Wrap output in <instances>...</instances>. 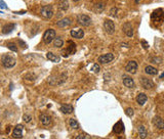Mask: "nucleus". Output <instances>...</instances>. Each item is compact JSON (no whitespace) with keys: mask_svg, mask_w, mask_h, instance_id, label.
<instances>
[{"mask_svg":"<svg viewBox=\"0 0 164 139\" xmlns=\"http://www.w3.org/2000/svg\"><path fill=\"white\" fill-rule=\"evenodd\" d=\"M123 130H124V125H123V123H122L121 120L118 121L114 126V131L116 133H121Z\"/></svg>","mask_w":164,"mask_h":139,"instance_id":"obj_24","label":"nucleus"},{"mask_svg":"<svg viewBox=\"0 0 164 139\" xmlns=\"http://www.w3.org/2000/svg\"><path fill=\"white\" fill-rule=\"evenodd\" d=\"M75 139H91V137L87 135L86 133H80L75 137Z\"/></svg>","mask_w":164,"mask_h":139,"instance_id":"obj_28","label":"nucleus"},{"mask_svg":"<svg viewBox=\"0 0 164 139\" xmlns=\"http://www.w3.org/2000/svg\"><path fill=\"white\" fill-rule=\"evenodd\" d=\"M7 47H8V49L9 50H12V51L18 52V46H16L14 43H12V42L8 43V44H7Z\"/></svg>","mask_w":164,"mask_h":139,"instance_id":"obj_29","label":"nucleus"},{"mask_svg":"<svg viewBox=\"0 0 164 139\" xmlns=\"http://www.w3.org/2000/svg\"><path fill=\"white\" fill-rule=\"evenodd\" d=\"M12 136L16 139H20L23 137V126L18 125L14 127V131H12Z\"/></svg>","mask_w":164,"mask_h":139,"instance_id":"obj_14","label":"nucleus"},{"mask_svg":"<svg viewBox=\"0 0 164 139\" xmlns=\"http://www.w3.org/2000/svg\"><path fill=\"white\" fill-rule=\"evenodd\" d=\"M160 78H161V79H163V78H164V72L161 74V76H160Z\"/></svg>","mask_w":164,"mask_h":139,"instance_id":"obj_38","label":"nucleus"},{"mask_svg":"<svg viewBox=\"0 0 164 139\" xmlns=\"http://www.w3.org/2000/svg\"><path fill=\"white\" fill-rule=\"evenodd\" d=\"M141 43H142V45H143L144 49H148V48H149V43H148L146 40H142Z\"/></svg>","mask_w":164,"mask_h":139,"instance_id":"obj_34","label":"nucleus"},{"mask_svg":"<svg viewBox=\"0 0 164 139\" xmlns=\"http://www.w3.org/2000/svg\"><path fill=\"white\" fill-rule=\"evenodd\" d=\"M69 125H70V127L72 128V129H78L79 128V124H78V122L75 120V119H70L69 120Z\"/></svg>","mask_w":164,"mask_h":139,"instance_id":"obj_27","label":"nucleus"},{"mask_svg":"<svg viewBox=\"0 0 164 139\" xmlns=\"http://www.w3.org/2000/svg\"><path fill=\"white\" fill-rule=\"evenodd\" d=\"M123 31H124L125 35L127 37H132L134 36V28H132V25L129 23V21H126L124 25H123Z\"/></svg>","mask_w":164,"mask_h":139,"instance_id":"obj_11","label":"nucleus"},{"mask_svg":"<svg viewBox=\"0 0 164 139\" xmlns=\"http://www.w3.org/2000/svg\"><path fill=\"white\" fill-rule=\"evenodd\" d=\"M9 131H10V126H7V128H6V133H9Z\"/></svg>","mask_w":164,"mask_h":139,"instance_id":"obj_37","label":"nucleus"},{"mask_svg":"<svg viewBox=\"0 0 164 139\" xmlns=\"http://www.w3.org/2000/svg\"><path fill=\"white\" fill-rule=\"evenodd\" d=\"M40 14H41V17L46 19H52L54 15V7L52 5H45L40 10Z\"/></svg>","mask_w":164,"mask_h":139,"instance_id":"obj_4","label":"nucleus"},{"mask_svg":"<svg viewBox=\"0 0 164 139\" xmlns=\"http://www.w3.org/2000/svg\"><path fill=\"white\" fill-rule=\"evenodd\" d=\"M3 139H4V138H3Z\"/></svg>","mask_w":164,"mask_h":139,"instance_id":"obj_41","label":"nucleus"},{"mask_svg":"<svg viewBox=\"0 0 164 139\" xmlns=\"http://www.w3.org/2000/svg\"><path fill=\"white\" fill-rule=\"evenodd\" d=\"M71 24H72V21H71V19H69V17H65V19H61V21H59L56 23L58 27H59V28H62V29L71 26Z\"/></svg>","mask_w":164,"mask_h":139,"instance_id":"obj_15","label":"nucleus"},{"mask_svg":"<svg viewBox=\"0 0 164 139\" xmlns=\"http://www.w3.org/2000/svg\"><path fill=\"white\" fill-rule=\"evenodd\" d=\"M91 70L94 72V73H98V72H100V70H101V68H100V66H98V64H94V66H92Z\"/></svg>","mask_w":164,"mask_h":139,"instance_id":"obj_33","label":"nucleus"},{"mask_svg":"<svg viewBox=\"0 0 164 139\" xmlns=\"http://www.w3.org/2000/svg\"><path fill=\"white\" fill-rule=\"evenodd\" d=\"M73 1H78V0H73Z\"/></svg>","mask_w":164,"mask_h":139,"instance_id":"obj_40","label":"nucleus"},{"mask_svg":"<svg viewBox=\"0 0 164 139\" xmlns=\"http://www.w3.org/2000/svg\"><path fill=\"white\" fill-rule=\"evenodd\" d=\"M151 19L156 24H160L162 21H164V11L161 8L154 10L151 14Z\"/></svg>","mask_w":164,"mask_h":139,"instance_id":"obj_2","label":"nucleus"},{"mask_svg":"<svg viewBox=\"0 0 164 139\" xmlns=\"http://www.w3.org/2000/svg\"><path fill=\"white\" fill-rule=\"evenodd\" d=\"M138 134H140V138L141 139H146L148 136V132L146 130V127L143 125H141L138 127Z\"/></svg>","mask_w":164,"mask_h":139,"instance_id":"obj_23","label":"nucleus"},{"mask_svg":"<svg viewBox=\"0 0 164 139\" xmlns=\"http://www.w3.org/2000/svg\"><path fill=\"white\" fill-rule=\"evenodd\" d=\"M42 38H43V41H44L45 44H50V43L56 38V31H54V29H48V30H46L44 32Z\"/></svg>","mask_w":164,"mask_h":139,"instance_id":"obj_3","label":"nucleus"},{"mask_svg":"<svg viewBox=\"0 0 164 139\" xmlns=\"http://www.w3.org/2000/svg\"><path fill=\"white\" fill-rule=\"evenodd\" d=\"M68 47H67V49L64 51V56H68L69 54H74L76 52V44L74 42H72L71 40L68 41Z\"/></svg>","mask_w":164,"mask_h":139,"instance_id":"obj_8","label":"nucleus"},{"mask_svg":"<svg viewBox=\"0 0 164 139\" xmlns=\"http://www.w3.org/2000/svg\"><path fill=\"white\" fill-rule=\"evenodd\" d=\"M39 119H40V122H41V124H42L43 126H50V125L52 124V118H50L49 115H45V113H42V115H40Z\"/></svg>","mask_w":164,"mask_h":139,"instance_id":"obj_13","label":"nucleus"},{"mask_svg":"<svg viewBox=\"0 0 164 139\" xmlns=\"http://www.w3.org/2000/svg\"><path fill=\"white\" fill-rule=\"evenodd\" d=\"M23 120L25 121V123H30L31 121H32V115H24L23 117Z\"/></svg>","mask_w":164,"mask_h":139,"instance_id":"obj_32","label":"nucleus"},{"mask_svg":"<svg viewBox=\"0 0 164 139\" xmlns=\"http://www.w3.org/2000/svg\"><path fill=\"white\" fill-rule=\"evenodd\" d=\"M0 2H1V8H6V6H5V3H4V1H3V0H1Z\"/></svg>","mask_w":164,"mask_h":139,"instance_id":"obj_36","label":"nucleus"},{"mask_svg":"<svg viewBox=\"0 0 164 139\" xmlns=\"http://www.w3.org/2000/svg\"><path fill=\"white\" fill-rule=\"evenodd\" d=\"M141 85L145 89H152L154 87L153 81L149 78H146V77H141Z\"/></svg>","mask_w":164,"mask_h":139,"instance_id":"obj_10","label":"nucleus"},{"mask_svg":"<svg viewBox=\"0 0 164 139\" xmlns=\"http://www.w3.org/2000/svg\"><path fill=\"white\" fill-rule=\"evenodd\" d=\"M1 64L5 68H12L16 66V60L14 57H12V55L8 54H3L1 57Z\"/></svg>","mask_w":164,"mask_h":139,"instance_id":"obj_1","label":"nucleus"},{"mask_svg":"<svg viewBox=\"0 0 164 139\" xmlns=\"http://www.w3.org/2000/svg\"><path fill=\"white\" fill-rule=\"evenodd\" d=\"M77 23L83 27H88L91 24V19L86 14H78L77 15Z\"/></svg>","mask_w":164,"mask_h":139,"instance_id":"obj_5","label":"nucleus"},{"mask_svg":"<svg viewBox=\"0 0 164 139\" xmlns=\"http://www.w3.org/2000/svg\"><path fill=\"white\" fill-rule=\"evenodd\" d=\"M104 28H105V31L108 34H110V35L114 34V32H115V24H114V21H111V19H106L105 21H104Z\"/></svg>","mask_w":164,"mask_h":139,"instance_id":"obj_6","label":"nucleus"},{"mask_svg":"<svg viewBox=\"0 0 164 139\" xmlns=\"http://www.w3.org/2000/svg\"><path fill=\"white\" fill-rule=\"evenodd\" d=\"M60 111L63 113H66V115H70L74 111V107L71 104H62L61 107H60Z\"/></svg>","mask_w":164,"mask_h":139,"instance_id":"obj_16","label":"nucleus"},{"mask_svg":"<svg viewBox=\"0 0 164 139\" xmlns=\"http://www.w3.org/2000/svg\"><path fill=\"white\" fill-rule=\"evenodd\" d=\"M58 8L61 11H67L69 9V1L68 0H60L58 3Z\"/></svg>","mask_w":164,"mask_h":139,"instance_id":"obj_17","label":"nucleus"},{"mask_svg":"<svg viewBox=\"0 0 164 139\" xmlns=\"http://www.w3.org/2000/svg\"><path fill=\"white\" fill-rule=\"evenodd\" d=\"M151 60H152V62H154V64H156V62L160 64V62H161V58H158V57H154V58H152Z\"/></svg>","mask_w":164,"mask_h":139,"instance_id":"obj_35","label":"nucleus"},{"mask_svg":"<svg viewBox=\"0 0 164 139\" xmlns=\"http://www.w3.org/2000/svg\"><path fill=\"white\" fill-rule=\"evenodd\" d=\"M46 57L50 61H52V62H60V61H61V57L56 55L54 53H52V52H47Z\"/></svg>","mask_w":164,"mask_h":139,"instance_id":"obj_21","label":"nucleus"},{"mask_svg":"<svg viewBox=\"0 0 164 139\" xmlns=\"http://www.w3.org/2000/svg\"><path fill=\"white\" fill-rule=\"evenodd\" d=\"M134 111L131 107H127V109H125V115H126L127 117H129V118H131V117L134 115Z\"/></svg>","mask_w":164,"mask_h":139,"instance_id":"obj_30","label":"nucleus"},{"mask_svg":"<svg viewBox=\"0 0 164 139\" xmlns=\"http://www.w3.org/2000/svg\"><path fill=\"white\" fill-rule=\"evenodd\" d=\"M14 28H16V25H14V24L5 25V26L2 28V33L3 34H9V33H12V31H14Z\"/></svg>","mask_w":164,"mask_h":139,"instance_id":"obj_22","label":"nucleus"},{"mask_svg":"<svg viewBox=\"0 0 164 139\" xmlns=\"http://www.w3.org/2000/svg\"><path fill=\"white\" fill-rule=\"evenodd\" d=\"M148 100V96L145 94V93H140L136 96V102H138L140 105H144V104L147 102Z\"/></svg>","mask_w":164,"mask_h":139,"instance_id":"obj_20","label":"nucleus"},{"mask_svg":"<svg viewBox=\"0 0 164 139\" xmlns=\"http://www.w3.org/2000/svg\"><path fill=\"white\" fill-rule=\"evenodd\" d=\"M118 11H119V9H118L117 7H113V8H111V10H110V15L111 17H116L117 15V13H118Z\"/></svg>","mask_w":164,"mask_h":139,"instance_id":"obj_31","label":"nucleus"},{"mask_svg":"<svg viewBox=\"0 0 164 139\" xmlns=\"http://www.w3.org/2000/svg\"><path fill=\"white\" fill-rule=\"evenodd\" d=\"M123 84H124L127 88H134V79L130 78V77H128V76H123Z\"/></svg>","mask_w":164,"mask_h":139,"instance_id":"obj_18","label":"nucleus"},{"mask_svg":"<svg viewBox=\"0 0 164 139\" xmlns=\"http://www.w3.org/2000/svg\"><path fill=\"white\" fill-rule=\"evenodd\" d=\"M145 72L146 74H148V75H151V76H155V75H157L158 71L156 70V68H154V66H148L145 68Z\"/></svg>","mask_w":164,"mask_h":139,"instance_id":"obj_25","label":"nucleus"},{"mask_svg":"<svg viewBox=\"0 0 164 139\" xmlns=\"http://www.w3.org/2000/svg\"><path fill=\"white\" fill-rule=\"evenodd\" d=\"M54 47H56V48H62L64 45V41L62 40L60 37H56L54 40Z\"/></svg>","mask_w":164,"mask_h":139,"instance_id":"obj_26","label":"nucleus"},{"mask_svg":"<svg viewBox=\"0 0 164 139\" xmlns=\"http://www.w3.org/2000/svg\"><path fill=\"white\" fill-rule=\"evenodd\" d=\"M140 1H141V0H136V3H138Z\"/></svg>","mask_w":164,"mask_h":139,"instance_id":"obj_39","label":"nucleus"},{"mask_svg":"<svg viewBox=\"0 0 164 139\" xmlns=\"http://www.w3.org/2000/svg\"><path fill=\"white\" fill-rule=\"evenodd\" d=\"M125 71H126L127 73L136 74V71H138V64H136V61L134 60L128 61V64L125 66Z\"/></svg>","mask_w":164,"mask_h":139,"instance_id":"obj_7","label":"nucleus"},{"mask_svg":"<svg viewBox=\"0 0 164 139\" xmlns=\"http://www.w3.org/2000/svg\"><path fill=\"white\" fill-rule=\"evenodd\" d=\"M114 54L113 53H107V54H104V55H101V56L98 57V62L100 64H109L111 61H113L114 59Z\"/></svg>","mask_w":164,"mask_h":139,"instance_id":"obj_9","label":"nucleus"},{"mask_svg":"<svg viewBox=\"0 0 164 139\" xmlns=\"http://www.w3.org/2000/svg\"><path fill=\"white\" fill-rule=\"evenodd\" d=\"M71 36L76 39H81L84 37V31L82 29H78V30H72L71 31Z\"/></svg>","mask_w":164,"mask_h":139,"instance_id":"obj_19","label":"nucleus"},{"mask_svg":"<svg viewBox=\"0 0 164 139\" xmlns=\"http://www.w3.org/2000/svg\"><path fill=\"white\" fill-rule=\"evenodd\" d=\"M153 123H154V125L156 126V128L159 130H163L164 129V120L159 117V115H156L154 117L153 119Z\"/></svg>","mask_w":164,"mask_h":139,"instance_id":"obj_12","label":"nucleus"}]
</instances>
